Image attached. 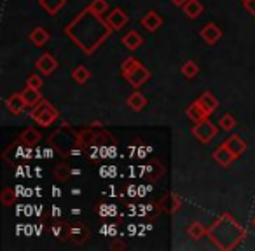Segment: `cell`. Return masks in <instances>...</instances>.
Here are the masks:
<instances>
[{"mask_svg": "<svg viewBox=\"0 0 255 251\" xmlns=\"http://www.w3.org/2000/svg\"><path fill=\"white\" fill-rule=\"evenodd\" d=\"M224 143H226L227 149L234 154V157H236V159L240 156H243V152L247 150V142H245V140L241 138V136H238V135H231Z\"/></svg>", "mask_w": 255, "mask_h": 251, "instance_id": "10", "label": "cell"}, {"mask_svg": "<svg viewBox=\"0 0 255 251\" xmlns=\"http://www.w3.org/2000/svg\"><path fill=\"white\" fill-rule=\"evenodd\" d=\"M170 2H171L173 5H177V7H184L187 0H170Z\"/></svg>", "mask_w": 255, "mask_h": 251, "instance_id": "34", "label": "cell"}, {"mask_svg": "<svg viewBox=\"0 0 255 251\" xmlns=\"http://www.w3.org/2000/svg\"><path fill=\"white\" fill-rule=\"evenodd\" d=\"M51 40V35L44 26H35L30 33V42L35 47H44Z\"/></svg>", "mask_w": 255, "mask_h": 251, "instance_id": "14", "label": "cell"}, {"mask_svg": "<svg viewBox=\"0 0 255 251\" xmlns=\"http://www.w3.org/2000/svg\"><path fill=\"white\" fill-rule=\"evenodd\" d=\"M72 79H74L79 85H84L86 82L91 79V72H89V68H86L84 65H79V67H75L74 72H72Z\"/></svg>", "mask_w": 255, "mask_h": 251, "instance_id": "23", "label": "cell"}, {"mask_svg": "<svg viewBox=\"0 0 255 251\" xmlns=\"http://www.w3.org/2000/svg\"><path fill=\"white\" fill-rule=\"evenodd\" d=\"M241 2H247V0H241Z\"/></svg>", "mask_w": 255, "mask_h": 251, "instance_id": "37", "label": "cell"}, {"mask_svg": "<svg viewBox=\"0 0 255 251\" xmlns=\"http://www.w3.org/2000/svg\"><path fill=\"white\" fill-rule=\"evenodd\" d=\"M243 5H245V9L248 11V14L255 19V0H247V2H243Z\"/></svg>", "mask_w": 255, "mask_h": 251, "instance_id": "33", "label": "cell"}, {"mask_svg": "<svg viewBox=\"0 0 255 251\" xmlns=\"http://www.w3.org/2000/svg\"><path fill=\"white\" fill-rule=\"evenodd\" d=\"M40 140H42V135H40L35 128H26L25 131H21V135H19V142H21L25 147L39 145Z\"/></svg>", "mask_w": 255, "mask_h": 251, "instance_id": "16", "label": "cell"}, {"mask_svg": "<svg viewBox=\"0 0 255 251\" xmlns=\"http://www.w3.org/2000/svg\"><path fill=\"white\" fill-rule=\"evenodd\" d=\"M114 30L109 23L100 14H95L89 7L81 11L67 26H65V35L75 44L86 54H93L98 51V47L112 35Z\"/></svg>", "mask_w": 255, "mask_h": 251, "instance_id": "1", "label": "cell"}, {"mask_svg": "<svg viewBox=\"0 0 255 251\" xmlns=\"http://www.w3.org/2000/svg\"><path fill=\"white\" fill-rule=\"evenodd\" d=\"M140 60L138 58H135V56H129V58H126V60L123 61V65H121V74H123V77L126 79L128 75L131 74V72H135L136 68L140 67Z\"/></svg>", "mask_w": 255, "mask_h": 251, "instance_id": "25", "label": "cell"}, {"mask_svg": "<svg viewBox=\"0 0 255 251\" xmlns=\"http://www.w3.org/2000/svg\"><path fill=\"white\" fill-rule=\"evenodd\" d=\"M70 230H72V223H63V222H58L53 225V234L58 237V239L63 243V241L70 239Z\"/></svg>", "mask_w": 255, "mask_h": 251, "instance_id": "24", "label": "cell"}, {"mask_svg": "<svg viewBox=\"0 0 255 251\" xmlns=\"http://www.w3.org/2000/svg\"><path fill=\"white\" fill-rule=\"evenodd\" d=\"M14 199H16V195L12 188L5 187L4 190H2V202H4V206H12L14 204Z\"/></svg>", "mask_w": 255, "mask_h": 251, "instance_id": "31", "label": "cell"}, {"mask_svg": "<svg viewBox=\"0 0 255 251\" xmlns=\"http://www.w3.org/2000/svg\"><path fill=\"white\" fill-rule=\"evenodd\" d=\"M213 159H215V163H219L220 166L226 167V166H229L236 157H234V154L227 149L226 143H222V145H219L215 150H213Z\"/></svg>", "mask_w": 255, "mask_h": 251, "instance_id": "9", "label": "cell"}, {"mask_svg": "<svg viewBox=\"0 0 255 251\" xmlns=\"http://www.w3.org/2000/svg\"><path fill=\"white\" fill-rule=\"evenodd\" d=\"M149 79H150V70L143 67V65H140L135 72H131V74L128 75L126 81H128V84L133 85V87H140V85L145 84Z\"/></svg>", "mask_w": 255, "mask_h": 251, "instance_id": "8", "label": "cell"}, {"mask_svg": "<svg viewBox=\"0 0 255 251\" xmlns=\"http://www.w3.org/2000/svg\"><path fill=\"white\" fill-rule=\"evenodd\" d=\"M21 94H23V99H25V103H26V106H28V108H33V106H37L44 99L40 89L30 87V85H26V87L23 89Z\"/></svg>", "mask_w": 255, "mask_h": 251, "instance_id": "15", "label": "cell"}, {"mask_svg": "<svg viewBox=\"0 0 255 251\" xmlns=\"http://www.w3.org/2000/svg\"><path fill=\"white\" fill-rule=\"evenodd\" d=\"M219 128L222 129V131H233V129L236 128V119H234L233 113H224V115L220 117Z\"/></svg>", "mask_w": 255, "mask_h": 251, "instance_id": "28", "label": "cell"}, {"mask_svg": "<svg viewBox=\"0 0 255 251\" xmlns=\"http://www.w3.org/2000/svg\"><path fill=\"white\" fill-rule=\"evenodd\" d=\"M180 72H182V75H184L185 79H196V77H198V74H199V65L196 63V61H192V60H187L184 65H182Z\"/></svg>", "mask_w": 255, "mask_h": 251, "instance_id": "26", "label": "cell"}, {"mask_svg": "<svg viewBox=\"0 0 255 251\" xmlns=\"http://www.w3.org/2000/svg\"><path fill=\"white\" fill-rule=\"evenodd\" d=\"M121 42H123V46L126 47L128 51H136L143 44V37L140 35L138 32L131 30V32H128L126 35L121 39Z\"/></svg>", "mask_w": 255, "mask_h": 251, "instance_id": "17", "label": "cell"}, {"mask_svg": "<svg viewBox=\"0 0 255 251\" xmlns=\"http://www.w3.org/2000/svg\"><path fill=\"white\" fill-rule=\"evenodd\" d=\"M65 4H67V0H39V5L49 16H56L65 7Z\"/></svg>", "mask_w": 255, "mask_h": 251, "instance_id": "21", "label": "cell"}, {"mask_svg": "<svg viewBox=\"0 0 255 251\" xmlns=\"http://www.w3.org/2000/svg\"><path fill=\"white\" fill-rule=\"evenodd\" d=\"M198 103L203 106V108H205V112L208 113V115H212V113L215 112L217 108H219V99H217L210 91L203 92V94L198 98Z\"/></svg>", "mask_w": 255, "mask_h": 251, "instance_id": "18", "label": "cell"}, {"mask_svg": "<svg viewBox=\"0 0 255 251\" xmlns=\"http://www.w3.org/2000/svg\"><path fill=\"white\" fill-rule=\"evenodd\" d=\"M199 35H201V39L205 40L208 46H213V44H217L222 39V30H220V26L217 25V23H206L201 28Z\"/></svg>", "mask_w": 255, "mask_h": 251, "instance_id": "7", "label": "cell"}, {"mask_svg": "<svg viewBox=\"0 0 255 251\" xmlns=\"http://www.w3.org/2000/svg\"><path fill=\"white\" fill-rule=\"evenodd\" d=\"M126 103H128V106L133 110V112H140V110H143L147 106V98L140 91H135V92H131V94L128 96Z\"/></svg>", "mask_w": 255, "mask_h": 251, "instance_id": "20", "label": "cell"}, {"mask_svg": "<svg viewBox=\"0 0 255 251\" xmlns=\"http://www.w3.org/2000/svg\"><path fill=\"white\" fill-rule=\"evenodd\" d=\"M185 113H187V117L192 120V122H201V120L208 119V113L205 112V108H203L201 105L198 103V99H196L194 103H191V105L187 106V110H185Z\"/></svg>", "mask_w": 255, "mask_h": 251, "instance_id": "19", "label": "cell"}, {"mask_svg": "<svg viewBox=\"0 0 255 251\" xmlns=\"http://www.w3.org/2000/svg\"><path fill=\"white\" fill-rule=\"evenodd\" d=\"M219 129H220L219 126H215L212 120L205 119V120H201V122H196L194 128L191 129V133L199 143L206 145V143H210L213 138H215L217 133H219Z\"/></svg>", "mask_w": 255, "mask_h": 251, "instance_id": "4", "label": "cell"}, {"mask_svg": "<svg viewBox=\"0 0 255 251\" xmlns=\"http://www.w3.org/2000/svg\"><path fill=\"white\" fill-rule=\"evenodd\" d=\"M182 9H184L185 16H187V18H191V19L199 18V16L203 14V11H205V7H203V4L199 2V0H187Z\"/></svg>", "mask_w": 255, "mask_h": 251, "instance_id": "22", "label": "cell"}, {"mask_svg": "<svg viewBox=\"0 0 255 251\" xmlns=\"http://www.w3.org/2000/svg\"><path fill=\"white\" fill-rule=\"evenodd\" d=\"M70 239L74 243L81 244V243H86L89 239V229L86 223H72V230H70Z\"/></svg>", "mask_w": 255, "mask_h": 251, "instance_id": "12", "label": "cell"}, {"mask_svg": "<svg viewBox=\"0 0 255 251\" xmlns=\"http://www.w3.org/2000/svg\"><path fill=\"white\" fill-rule=\"evenodd\" d=\"M112 250H124V248H126V244H121V243H116V244H112Z\"/></svg>", "mask_w": 255, "mask_h": 251, "instance_id": "35", "label": "cell"}, {"mask_svg": "<svg viewBox=\"0 0 255 251\" xmlns=\"http://www.w3.org/2000/svg\"><path fill=\"white\" fill-rule=\"evenodd\" d=\"M187 234H189V237H191V239L199 241L206 234V229H205V225H203L201 222H194V223H191V225H189Z\"/></svg>", "mask_w": 255, "mask_h": 251, "instance_id": "27", "label": "cell"}, {"mask_svg": "<svg viewBox=\"0 0 255 251\" xmlns=\"http://www.w3.org/2000/svg\"><path fill=\"white\" fill-rule=\"evenodd\" d=\"M252 225H254V227H255V216H254V220H252Z\"/></svg>", "mask_w": 255, "mask_h": 251, "instance_id": "36", "label": "cell"}, {"mask_svg": "<svg viewBox=\"0 0 255 251\" xmlns=\"http://www.w3.org/2000/svg\"><path fill=\"white\" fill-rule=\"evenodd\" d=\"M53 174L60 181H65V180H68V178H70L72 171H70V167H68L67 164H58V166L53 169Z\"/></svg>", "mask_w": 255, "mask_h": 251, "instance_id": "29", "label": "cell"}, {"mask_svg": "<svg viewBox=\"0 0 255 251\" xmlns=\"http://www.w3.org/2000/svg\"><path fill=\"white\" fill-rule=\"evenodd\" d=\"M26 85H30V87H35V89H40L42 87V77L37 74H32L28 75V79H26Z\"/></svg>", "mask_w": 255, "mask_h": 251, "instance_id": "32", "label": "cell"}, {"mask_svg": "<svg viewBox=\"0 0 255 251\" xmlns=\"http://www.w3.org/2000/svg\"><path fill=\"white\" fill-rule=\"evenodd\" d=\"M5 106H7L11 113H14V115H19V113H21L23 110L26 108V103H25V99H23L21 92H14V94H11L7 99H5Z\"/></svg>", "mask_w": 255, "mask_h": 251, "instance_id": "11", "label": "cell"}, {"mask_svg": "<svg viewBox=\"0 0 255 251\" xmlns=\"http://www.w3.org/2000/svg\"><path fill=\"white\" fill-rule=\"evenodd\" d=\"M105 21L109 23V26L114 30V32H117V30H121V28L126 26V23L129 21V16H128L121 7H116L109 12V16L105 18Z\"/></svg>", "mask_w": 255, "mask_h": 251, "instance_id": "6", "label": "cell"}, {"mask_svg": "<svg viewBox=\"0 0 255 251\" xmlns=\"http://www.w3.org/2000/svg\"><path fill=\"white\" fill-rule=\"evenodd\" d=\"M58 67H60V65H58V60L51 53L40 54V56L37 58V61H35V68L39 72H42V75H46V77L53 74Z\"/></svg>", "mask_w": 255, "mask_h": 251, "instance_id": "5", "label": "cell"}, {"mask_svg": "<svg viewBox=\"0 0 255 251\" xmlns=\"http://www.w3.org/2000/svg\"><path fill=\"white\" fill-rule=\"evenodd\" d=\"M206 236L219 250L231 251L243 243V239L247 237V229L238 223L229 213H224L206 230Z\"/></svg>", "mask_w": 255, "mask_h": 251, "instance_id": "2", "label": "cell"}, {"mask_svg": "<svg viewBox=\"0 0 255 251\" xmlns=\"http://www.w3.org/2000/svg\"><path fill=\"white\" fill-rule=\"evenodd\" d=\"M88 7L91 9L95 14H100V16H103L107 11H109V4H107V0H93Z\"/></svg>", "mask_w": 255, "mask_h": 251, "instance_id": "30", "label": "cell"}, {"mask_svg": "<svg viewBox=\"0 0 255 251\" xmlns=\"http://www.w3.org/2000/svg\"><path fill=\"white\" fill-rule=\"evenodd\" d=\"M142 25L147 32H156V30H159L163 26V18L156 11H149L142 18Z\"/></svg>", "mask_w": 255, "mask_h": 251, "instance_id": "13", "label": "cell"}, {"mask_svg": "<svg viewBox=\"0 0 255 251\" xmlns=\"http://www.w3.org/2000/svg\"><path fill=\"white\" fill-rule=\"evenodd\" d=\"M30 115H32V119L35 120L39 126H42V128H49L51 124L58 119V115H60V113H58V110L54 108V106L51 105L47 99H42L39 105L33 106Z\"/></svg>", "mask_w": 255, "mask_h": 251, "instance_id": "3", "label": "cell"}]
</instances>
